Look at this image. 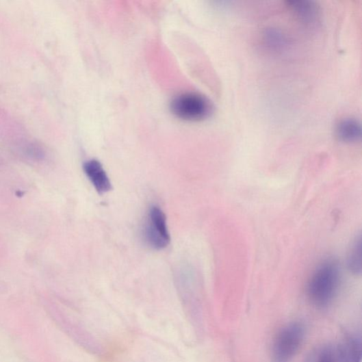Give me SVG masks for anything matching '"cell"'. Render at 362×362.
<instances>
[{"label":"cell","instance_id":"1","mask_svg":"<svg viewBox=\"0 0 362 362\" xmlns=\"http://www.w3.org/2000/svg\"><path fill=\"white\" fill-rule=\"evenodd\" d=\"M339 266L333 260L326 261L317 268L307 287L312 305L324 309L333 302L339 287Z\"/></svg>","mask_w":362,"mask_h":362},{"label":"cell","instance_id":"2","mask_svg":"<svg viewBox=\"0 0 362 362\" xmlns=\"http://www.w3.org/2000/svg\"><path fill=\"white\" fill-rule=\"evenodd\" d=\"M170 109L181 120L199 122L209 118L214 107L206 96L199 93L187 92L176 96L170 104Z\"/></svg>","mask_w":362,"mask_h":362},{"label":"cell","instance_id":"3","mask_svg":"<svg viewBox=\"0 0 362 362\" xmlns=\"http://www.w3.org/2000/svg\"><path fill=\"white\" fill-rule=\"evenodd\" d=\"M305 337V326L292 322L276 334L272 346V362H290L300 350Z\"/></svg>","mask_w":362,"mask_h":362},{"label":"cell","instance_id":"4","mask_svg":"<svg viewBox=\"0 0 362 362\" xmlns=\"http://www.w3.org/2000/svg\"><path fill=\"white\" fill-rule=\"evenodd\" d=\"M142 237L145 244L155 250H162L170 243L166 218L157 206H152L147 212L142 228Z\"/></svg>","mask_w":362,"mask_h":362},{"label":"cell","instance_id":"5","mask_svg":"<svg viewBox=\"0 0 362 362\" xmlns=\"http://www.w3.org/2000/svg\"><path fill=\"white\" fill-rule=\"evenodd\" d=\"M361 337L357 333H348L333 348L334 362H361Z\"/></svg>","mask_w":362,"mask_h":362},{"label":"cell","instance_id":"6","mask_svg":"<svg viewBox=\"0 0 362 362\" xmlns=\"http://www.w3.org/2000/svg\"><path fill=\"white\" fill-rule=\"evenodd\" d=\"M83 171L99 194H103L112 190L109 178L99 161L92 159L85 162Z\"/></svg>","mask_w":362,"mask_h":362},{"label":"cell","instance_id":"7","mask_svg":"<svg viewBox=\"0 0 362 362\" xmlns=\"http://www.w3.org/2000/svg\"><path fill=\"white\" fill-rule=\"evenodd\" d=\"M288 5L294 15L299 18L302 23L307 25H314L318 23L320 12L313 2L310 1H292L289 2Z\"/></svg>","mask_w":362,"mask_h":362},{"label":"cell","instance_id":"8","mask_svg":"<svg viewBox=\"0 0 362 362\" xmlns=\"http://www.w3.org/2000/svg\"><path fill=\"white\" fill-rule=\"evenodd\" d=\"M336 135L344 142L353 143L360 140L361 127L355 118H347L340 120L336 127Z\"/></svg>","mask_w":362,"mask_h":362},{"label":"cell","instance_id":"9","mask_svg":"<svg viewBox=\"0 0 362 362\" xmlns=\"http://www.w3.org/2000/svg\"><path fill=\"white\" fill-rule=\"evenodd\" d=\"M304 362H334L333 348L327 344L318 346L309 352Z\"/></svg>","mask_w":362,"mask_h":362},{"label":"cell","instance_id":"10","mask_svg":"<svg viewBox=\"0 0 362 362\" xmlns=\"http://www.w3.org/2000/svg\"><path fill=\"white\" fill-rule=\"evenodd\" d=\"M264 40L268 47L273 50H283L287 46V38L279 30L270 29L264 34Z\"/></svg>","mask_w":362,"mask_h":362},{"label":"cell","instance_id":"11","mask_svg":"<svg viewBox=\"0 0 362 362\" xmlns=\"http://www.w3.org/2000/svg\"><path fill=\"white\" fill-rule=\"evenodd\" d=\"M360 237L357 239L351 248L349 257L348 266L354 274H359L361 271V246Z\"/></svg>","mask_w":362,"mask_h":362}]
</instances>
